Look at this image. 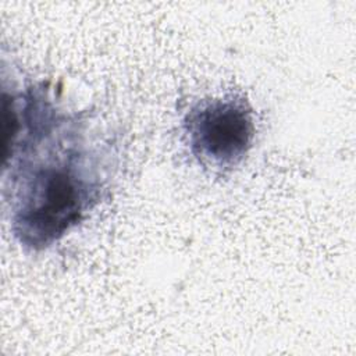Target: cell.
Wrapping results in <instances>:
<instances>
[{"label": "cell", "mask_w": 356, "mask_h": 356, "mask_svg": "<svg viewBox=\"0 0 356 356\" xmlns=\"http://www.w3.org/2000/svg\"><path fill=\"white\" fill-rule=\"evenodd\" d=\"M181 129L197 164L214 174H225L235 170L253 146L254 111L239 93L202 97L182 115Z\"/></svg>", "instance_id": "7a4b0ae2"}, {"label": "cell", "mask_w": 356, "mask_h": 356, "mask_svg": "<svg viewBox=\"0 0 356 356\" xmlns=\"http://www.w3.org/2000/svg\"><path fill=\"white\" fill-rule=\"evenodd\" d=\"M1 93V195L10 229L26 252H42L107 197L117 142L86 113L60 110L42 82L14 81Z\"/></svg>", "instance_id": "6da1fadb"}]
</instances>
